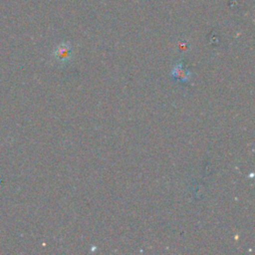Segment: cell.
<instances>
[{"label":"cell","mask_w":255,"mask_h":255,"mask_svg":"<svg viewBox=\"0 0 255 255\" xmlns=\"http://www.w3.org/2000/svg\"><path fill=\"white\" fill-rule=\"evenodd\" d=\"M171 75H172L173 78L177 79V80L180 81V82H186V81H188V79H189V77H190L191 74H190L189 71H187V70H185V69L183 68V66H182L181 63H179V64H177V65L173 68V70H172V72H171Z\"/></svg>","instance_id":"obj_1"},{"label":"cell","mask_w":255,"mask_h":255,"mask_svg":"<svg viewBox=\"0 0 255 255\" xmlns=\"http://www.w3.org/2000/svg\"><path fill=\"white\" fill-rule=\"evenodd\" d=\"M55 57L57 58L58 61L65 63L66 61H68L71 57V49L68 45L63 44L61 46H59L55 52Z\"/></svg>","instance_id":"obj_2"}]
</instances>
